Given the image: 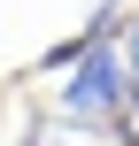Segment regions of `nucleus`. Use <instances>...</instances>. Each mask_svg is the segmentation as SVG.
I'll return each mask as SVG.
<instances>
[{
    "label": "nucleus",
    "mask_w": 139,
    "mask_h": 146,
    "mask_svg": "<svg viewBox=\"0 0 139 146\" xmlns=\"http://www.w3.org/2000/svg\"><path fill=\"white\" fill-rule=\"evenodd\" d=\"M132 77H139V69H132V54H124V38H93V46L70 62V77L54 85V115L77 123V131H93V123L124 115Z\"/></svg>",
    "instance_id": "f257e3e1"
},
{
    "label": "nucleus",
    "mask_w": 139,
    "mask_h": 146,
    "mask_svg": "<svg viewBox=\"0 0 139 146\" xmlns=\"http://www.w3.org/2000/svg\"><path fill=\"white\" fill-rule=\"evenodd\" d=\"M124 146H139V77H132V92H124Z\"/></svg>",
    "instance_id": "f03ea898"
},
{
    "label": "nucleus",
    "mask_w": 139,
    "mask_h": 146,
    "mask_svg": "<svg viewBox=\"0 0 139 146\" xmlns=\"http://www.w3.org/2000/svg\"><path fill=\"white\" fill-rule=\"evenodd\" d=\"M116 38H124V54H132V69H139V15H124V31H116Z\"/></svg>",
    "instance_id": "7ed1b4c3"
}]
</instances>
